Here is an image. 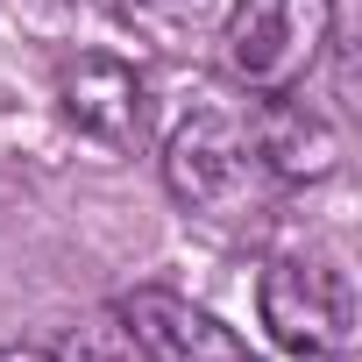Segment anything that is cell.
<instances>
[{
    "mask_svg": "<svg viewBox=\"0 0 362 362\" xmlns=\"http://www.w3.org/2000/svg\"><path fill=\"white\" fill-rule=\"evenodd\" d=\"M163 185L199 221H249L270 206L277 177L263 163L256 121H242L228 107H192L163 142Z\"/></svg>",
    "mask_w": 362,
    "mask_h": 362,
    "instance_id": "obj_1",
    "label": "cell"
},
{
    "mask_svg": "<svg viewBox=\"0 0 362 362\" xmlns=\"http://www.w3.org/2000/svg\"><path fill=\"white\" fill-rule=\"evenodd\" d=\"M256 313L270 327V341L298 362H348L362 313H355V284L334 256H270L263 284H256Z\"/></svg>",
    "mask_w": 362,
    "mask_h": 362,
    "instance_id": "obj_2",
    "label": "cell"
},
{
    "mask_svg": "<svg viewBox=\"0 0 362 362\" xmlns=\"http://www.w3.org/2000/svg\"><path fill=\"white\" fill-rule=\"evenodd\" d=\"M334 36V0H235L221 22V64L242 93L284 100L305 86Z\"/></svg>",
    "mask_w": 362,
    "mask_h": 362,
    "instance_id": "obj_3",
    "label": "cell"
},
{
    "mask_svg": "<svg viewBox=\"0 0 362 362\" xmlns=\"http://www.w3.org/2000/svg\"><path fill=\"white\" fill-rule=\"evenodd\" d=\"M121 334L142 348V362H256L249 341L214 320L206 305H192L185 291H163V284H135L114 298Z\"/></svg>",
    "mask_w": 362,
    "mask_h": 362,
    "instance_id": "obj_4",
    "label": "cell"
},
{
    "mask_svg": "<svg viewBox=\"0 0 362 362\" xmlns=\"http://www.w3.org/2000/svg\"><path fill=\"white\" fill-rule=\"evenodd\" d=\"M57 107L78 135H93L100 149H135L149 128V86L135 64L107 57V50H78L57 64Z\"/></svg>",
    "mask_w": 362,
    "mask_h": 362,
    "instance_id": "obj_5",
    "label": "cell"
},
{
    "mask_svg": "<svg viewBox=\"0 0 362 362\" xmlns=\"http://www.w3.org/2000/svg\"><path fill=\"white\" fill-rule=\"evenodd\" d=\"M256 142H263V163H270L277 185H313V177H327V170L341 163V135H334L320 114L291 107V93L256 121Z\"/></svg>",
    "mask_w": 362,
    "mask_h": 362,
    "instance_id": "obj_6",
    "label": "cell"
},
{
    "mask_svg": "<svg viewBox=\"0 0 362 362\" xmlns=\"http://www.w3.org/2000/svg\"><path fill=\"white\" fill-rule=\"evenodd\" d=\"M0 362H64V355H50V348H29V341H15V348H0Z\"/></svg>",
    "mask_w": 362,
    "mask_h": 362,
    "instance_id": "obj_7",
    "label": "cell"
}]
</instances>
